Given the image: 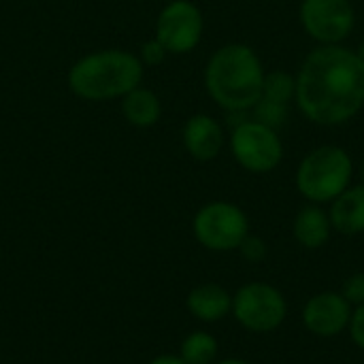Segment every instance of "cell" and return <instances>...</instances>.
Segmentation results:
<instances>
[{
    "label": "cell",
    "instance_id": "6da1fadb",
    "mask_svg": "<svg viewBox=\"0 0 364 364\" xmlns=\"http://www.w3.org/2000/svg\"><path fill=\"white\" fill-rule=\"evenodd\" d=\"M301 113L320 126H341L364 107V60L346 45H320L296 75Z\"/></svg>",
    "mask_w": 364,
    "mask_h": 364
},
{
    "label": "cell",
    "instance_id": "7a4b0ae2",
    "mask_svg": "<svg viewBox=\"0 0 364 364\" xmlns=\"http://www.w3.org/2000/svg\"><path fill=\"white\" fill-rule=\"evenodd\" d=\"M264 64L245 43H228L213 51L205 68V87L224 111H252L262 98Z\"/></svg>",
    "mask_w": 364,
    "mask_h": 364
},
{
    "label": "cell",
    "instance_id": "3957f363",
    "mask_svg": "<svg viewBox=\"0 0 364 364\" xmlns=\"http://www.w3.org/2000/svg\"><path fill=\"white\" fill-rule=\"evenodd\" d=\"M145 66L128 49H100L79 58L68 70V87L75 96L98 102L122 98L143 81Z\"/></svg>",
    "mask_w": 364,
    "mask_h": 364
},
{
    "label": "cell",
    "instance_id": "277c9868",
    "mask_svg": "<svg viewBox=\"0 0 364 364\" xmlns=\"http://www.w3.org/2000/svg\"><path fill=\"white\" fill-rule=\"evenodd\" d=\"M354 162L348 149L339 145H320L311 149L296 168V190L314 205L333 203L352 186Z\"/></svg>",
    "mask_w": 364,
    "mask_h": 364
},
{
    "label": "cell",
    "instance_id": "5b68a950",
    "mask_svg": "<svg viewBox=\"0 0 364 364\" xmlns=\"http://www.w3.org/2000/svg\"><path fill=\"white\" fill-rule=\"evenodd\" d=\"M230 316L247 333H275L288 318V301L273 284L250 282L232 294Z\"/></svg>",
    "mask_w": 364,
    "mask_h": 364
},
{
    "label": "cell",
    "instance_id": "8992f818",
    "mask_svg": "<svg viewBox=\"0 0 364 364\" xmlns=\"http://www.w3.org/2000/svg\"><path fill=\"white\" fill-rule=\"evenodd\" d=\"M192 232L209 252H235L250 235V218L235 203L211 200L196 211L192 220Z\"/></svg>",
    "mask_w": 364,
    "mask_h": 364
},
{
    "label": "cell",
    "instance_id": "52a82bcc",
    "mask_svg": "<svg viewBox=\"0 0 364 364\" xmlns=\"http://www.w3.org/2000/svg\"><path fill=\"white\" fill-rule=\"evenodd\" d=\"M230 151L237 164L254 175H267L284 160V143L279 132L256 119H245L232 128Z\"/></svg>",
    "mask_w": 364,
    "mask_h": 364
},
{
    "label": "cell",
    "instance_id": "ba28073f",
    "mask_svg": "<svg viewBox=\"0 0 364 364\" xmlns=\"http://www.w3.org/2000/svg\"><path fill=\"white\" fill-rule=\"evenodd\" d=\"M205 32V17L192 0H171L156 19V38L168 55H183L198 47Z\"/></svg>",
    "mask_w": 364,
    "mask_h": 364
},
{
    "label": "cell",
    "instance_id": "9c48e42d",
    "mask_svg": "<svg viewBox=\"0 0 364 364\" xmlns=\"http://www.w3.org/2000/svg\"><path fill=\"white\" fill-rule=\"evenodd\" d=\"M299 19L320 45H343L356 28V11L350 0H303Z\"/></svg>",
    "mask_w": 364,
    "mask_h": 364
},
{
    "label": "cell",
    "instance_id": "30bf717a",
    "mask_svg": "<svg viewBox=\"0 0 364 364\" xmlns=\"http://www.w3.org/2000/svg\"><path fill=\"white\" fill-rule=\"evenodd\" d=\"M354 307L341 292L324 290L307 299L303 307V326L320 339H333L350 328Z\"/></svg>",
    "mask_w": 364,
    "mask_h": 364
},
{
    "label": "cell",
    "instance_id": "8fae6325",
    "mask_svg": "<svg viewBox=\"0 0 364 364\" xmlns=\"http://www.w3.org/2000/svg\"><path fill=\"white\" fill-rule=\"evenodd\" d=\"M181 139H183L186 151L198 162L215 160L222 154L224 143H226L222 124L207 113L192 115L183 126Z\"/></svg>",
    "mask_w": 364,
    "mask_h": 364
},
{
    "label": "cell",
    "instance_id": "7c38bea8",
    "mask_svg": "<svg viewBox=\"0 0 364 364\" xmlns=\"http://www.w3.org/2000/svg\"><path fill=\"white\" fill-rule=\"evenodd\" d=\"M186 307L194 320L205 324H215L230 316L232 294L215 282H205L188 292Z\"/></svg>",
    "mask_w": 364,
    "mask_h": 364
},
{
    "label": "cell",
    "instance_id": "4fadbf2b",
    "mask_svg": "<svg viewBox=\"0 0 364 364\" xmlns=\"http://www.w3.org/2000/svg\"><path fill=\"white\" fill-rule=\"evenodd\" d=\"M292 235H294L296 243L305 250L324 247L333 235V224H331L328 211L322 209V205H314V203L305 205L294 215Z\"/></svg>",
    "mask_w": 364,
    "mask_h": 364
},
{
    "label": "cell",
    "instance_id": "5bb4252c",
    "mask_svg": "<svg viewBox=\"0 0 364 364\" xmlns=\"http://www.w3.org/2000/svg\"><path fill=\"white\" fill-rule=\"evenodd\" d=\"M333 230L346 237H356L364 232V183L350 186L339 194L328 209Z\"/></svg>",
    "mask_w": 364,
    "mask_h": 364
},
{
    "label": "cell",
    "instance_id": "9a60e30c",
    "mask_svg": "<svg viewBox=\"0 0 364 364\" xmlns=\"http://www.w3.org/2000/svg\"><path fill=\"white\" fill-rule=\"evenodd\" d=\"M119 107L124 119L134 128H151L160 122L162 115V102L158 94L143 85H136L134 90L124 94Z\"/></svg>",
    "mask_w": 364,
    "mask_h": 364
},
{
    "label": "cell",
    "instance_id": "2e32d148",
    "mask_svg": "<svg viewBox=\"0 0 364 364\" xmlns=\"http://www.w3.org/2000/svg\"><path fill=\"white\" fill-rule=\"evenodd\" d=\"M220 354L218 339L207 331H192L179 346V358L186 364H213Z\"/></svg>",
    "mask_w": 364,
    "mask_h": 364
},
{
    "label": "cell",
    "instance_id": "e0dca14e",
    "mask_svg": "<svg viewBox=\"0 0 364 364\" xmlns=\"http://www.w3.org/2000/svg\"><path fill=\"white\" fill-rule=\"evenodd\" d=\"M262 98L288 105L296 98V77L286 70H271L264 75Z\"/></svg>",
    "mask_w": 364,
    "mask_h": 364
},
{
    "label": "cell",
    "instance_id": "ac0fdd59",
    "mask_svg": "<svg viewBox=\"0 0 364 364\" xmlns=\"http://www.w3.org/2000/svg\"><path fill=\"white\" fill-rule=\"evenodd\" d=\"M252 113H254L252 119L277 130L288 119V105H282V102H275V100H269V98H260L252 107Z\"/></svg>",
    "mask_w": 364,
    "mask_h": 364
},
{
    "label": "cell",
    "instance_id": "d6986e66",
    "mask_svg": "<svg viewBox=\"0 0 364 364\" xmlns=\"http://www.w3.org/2000/svg\"><path fill=\"white\" fill-rule=\"evenodd\" d=\"M237 252L241 254V258H243V260L258 264V262H262V260L267 258L269 247H267L264 239H260V237H256V235H252V232H250V235L241 241V245H239V250H237Z\"/></svg>",
    "mask_w": 364,
    "mask_h": 364
},
{
    "label": "cell",
    "instance_id": "ffe728a7",
    "mask_svg": "<svg viewBox=\"0 0 364 364\" xmlns=\"http://www.w3.org/2000/svg\"><path fill=\"white\" fill-rule=\"evenodd\" d=\"M341 296L356 309V307H360L364 305V273H354V275H350L346 282H343V286H341Z\"/></svg>",
    "mask_w": 364,
    "mask_h": 364
},
{
    "label": "cell",
    "instance_id": "44dd1931",
    "mask_svg": "<svg viewBox=\"0 0 364 364\" xmlns=\"http://www.w3.org/2000/svg\"><path fill=\"white\" fill-rule=\"evenodd\" d=\"M166 55H168V51H166V47L154 36V38H149V41H145L143 45H141V51H139V60L143 62V66L147 64V66H160L164 60H166Z\"/></svg>",
    "mask_w": 364,
    "mask_h": 364
},
{
    "label": "cell",
    "instance_id": "7402d4cb",
    "mask_svg": "<svg viewBox=\"0 0 364 364\" xmlns=\"http://www.w3.org/2000/svg\"><path fill=\"white\" fill-rule=\"evenodd\" d=\"M348 331H350V337H352L354 346L364 352V305L354 309L352 322H350V328Z\"/></svg>",
    "mask_w": 364,
    "mask_h": 364
},
{
    "label": "cell",
    "instance_id": "603a6c76",
    "mask_svg": "<svg viewBox=\"0 0 364 364\" xmlns=\"http://www.w3.org/2000/svg\"><path fill=\"white\" fill-rule=\"evenodd\" d=\"M147 364H186V363L179 358V354H160V356L151 358Z\"/></svg>",
    "mask_w": 364,
    "mask_h": 364
},
{
    "label": "cell",
    "instance_id": "cb8c5ba5",
    "mask_svg": "<svg viewBox=\"0 0 364 364\" xmlns=\"http://www.w3.org/2000/svg\"><path fill=\"white\" fill-rule=\"evenodd\" d=\"M213 364H252V363H247V360H243V358H224V360H215Z\"/></svg>",
    "mask_w": 364,
    "mask_h": 364
},
{
    "label": "cell",
    "instance_id": "d4e9b609",
    "mask_svg": "<svg viewBox=\"0 0 364 364\" xmlns=\"http://www.w3.org/2000/svg\"><path fill=\"white\" fill-rule=\"evenodd\" d=\"M358 175H360V183H364V158L360 162V168H358Z\"/></svg>",
    "mask_w": 364,
    "mask_h": 364
},
{
    "label": "cell",
    "instance_id": "484cf974",
    "mask_svg": "<svg viewBox=\"0 0 364 364\" xmlns=\"http://www.w3.org/2000/svg\"><path fill=\"white\" fill-rule=\"evenodd\" d=\"M356 51H358V55H360V58H363V60H364V43H363V45H360V47H358V49H356Z\"/></svg>",
    "mask_w": 364,
    "mask_h": 364
}]
</instances>
